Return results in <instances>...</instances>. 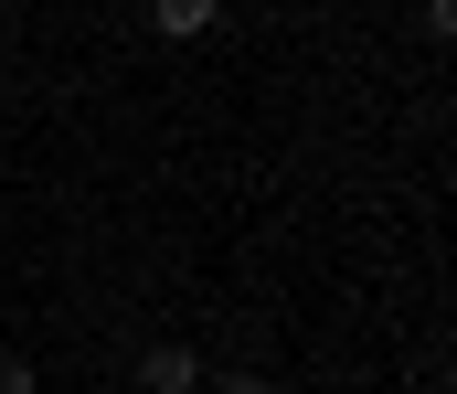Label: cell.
<instances>
[{"label": "cell", "instance_id": "obj_1", "mask_svg": "<svg viewBox=\"0 0 457 394\" xmlns=\"http://www.w3.org/2000/svg\"><path fill=\"white\" fill-rule=\"evenodd\" d=\"M203 352L192 341H138V394H203Z\"/></svg>", "mask_w": 457, "mask_h": 394}, {"label": "cell", "instance_id": "obj_2", "mask_svg": "<svg viewBox=\"0 0 457 394\" xmlns=\"http://www.w3.org/2000/svg\"><path fill=\"white\" fill-rule=\"evenodd\" d=\"M160 32H213V0H160Z\"/></svg>", "mask_w": 457, "mask_h": 394}, {"label": "cell", "instance_id": "obj_3", "mask_svg": "<svg viewBox=\"0 0 457 394\" xmlns=\"http://www.w3.org/2000/svg\"><path fill=\"white\" fill-rule=\"evenodd\" d=\"M0 394H32V363L21 352H0Z\"/></svg>", "mask_w": 457, "mask_h": 394}, {"label": "cell", "instance_id": "obj_4", "mask_svg": "<svg viewBox=\"0 0 457 394\" xmlns=\"http://www.w3.org/2000/svg\"><path fill=\"white\" fill-rule=\"evenodd\" d=\"M213 394H266V373H213Z\"/></svg>", "mask_w": 457, "mask_h": 394}]
</instances>
